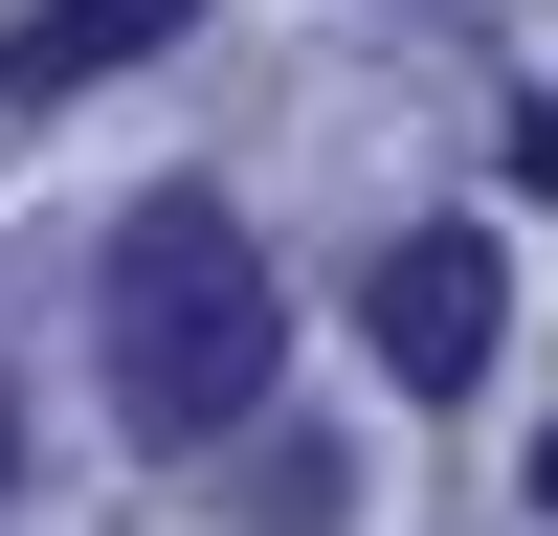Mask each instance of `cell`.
I'll return each mask as SVG.
<instances>
[{
    "label": "cell",
    "instance_id": "6da1fadb",
    "mask_svg": "<svg viewBox=\"0 0 558 536\" xmlns=\"http://www.w3.org/2000/svg\"><path fill=\"white\" fill-rule=\"evenodd\" d=\"M268 268H246V223L223 202H134L112 223V425L134 447H223L268 402Z\"/></svg>",
    "mask_w": 558,
    "mask_h": 536
},
{
    "label": "cell",
    "instance_id": "7a4b0ae2",
    "mask_svg": "<svg viewBox=\"0 0 558 536\" xmlns=\"http://www.w3.org/2000/svg\"><path fill=\"white\" fill-rule=\"evenodd\" d=\"M357 313H380V380H402V402H470V380H492V313H514V268H492L470 223H425V246H380V291H357Z\"/></svg>",
    "mask_w": 558,
    "mask_h": 536
},
{
    "label": "cell",
    "instance_id": "3957f363",
    "mask_svg": "<svg viewBox=\"0 0 558 536\" xmlns=\"http://www.w3.org/2000/svg\"><path fill=\"white\" fill-rule=\"evenodd\" d=\"M179 23H202V0H23V23H0V112H68V89L157 68Z\"/></svg>",
    "mask_w": 558,
    "mask_h": 536
},
{
    "label": "cell",
    "instance_id": "277c9868",
    "mask_svg": "<svg viewBox=\"0 0 558 536\" xmlns=\"http://www.w3.org/2000/svg\"><path fill=\"white\" fill-rule=\"evenodd\" d=\"M536 491H558V425H536Z\"/></svg>",
    "mask_w": 558,
    "mask_h": 536
}]
</instances>
